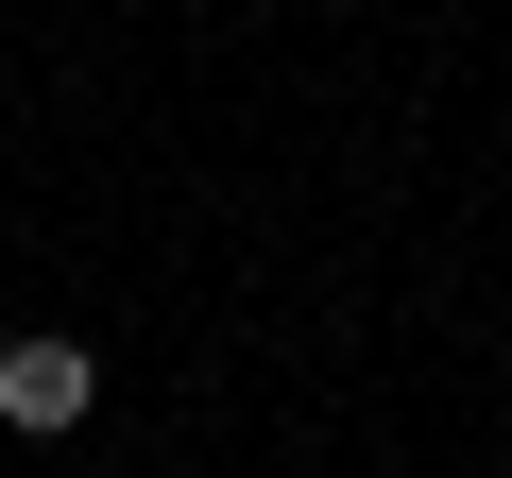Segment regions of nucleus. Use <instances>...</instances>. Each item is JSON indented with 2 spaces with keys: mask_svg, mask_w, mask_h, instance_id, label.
I'll return each instance as SVG.
<instances>
[{
  "mask_svg": "<svg viewBox=\"0 0 512 478\" xmlns=\"http://www.w3.org/2000/svg\"><path fill=\"white\" fill-rule=\"evenodd\" d=\"M86 342H0V427H86Z\"/></svg>",
  "mask_w": 512,
  "mask_h": 478,
  "instance_id": "nucleus-1",
  "label": "nucleus"
}]
</instances>
